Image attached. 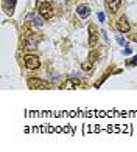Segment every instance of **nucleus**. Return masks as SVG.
<instances>
[{"mask_svg":"<svg viewBox=\"0 0 137 152\" xmlns=\"http://www.w3.org/2000/svg\"><path fill=\"white\" fill-rule=\"evenodd\" d=\"M98 19H100V22H105V14H103V12H98Z\"/></svg>","mask_w":137,"mask_h":152,"instance_id":"nucleus-12","label":"nucleus"},{"mask_svg":"<svg viewBox=\"0 0 137 152\" xmlns=\"http://www.w3.org/2000/svg\"><path fill=\"white\" fill-rule=\"evenodd\" d=\"M28 87L30 88H50L49 82L41 81V79H28Z\"/></svg>","mask_w":137,"mask_h":152,"instance_id":"nucleus-5","label":"nucleus"},{"mask_svg":"<svg viewBox=\"0 0 137 152\" xmlns=\"http://www.w3.org/2000/svg\"><path fill=\"white\" fill-rule=\"evenodd\" d=\"M129 65H137V56L134 59H131V62H129Z\"/></svg>","mask_w":137,"mask_h":152,"instance_id":"nucleus-13","label":"nucleus"},{"mask_svg":"<svg viewBox=\"0 0 137 152\" xmlns=\"http://www.w3.org/2000/svg\"><path fill=\"white\" fill-rule=\"evenodd\" d=\"M81 68H83L84 72H91L92 70V64H91V62H84V64L81 65Z\"/></svg>","mask_w":137,"mask_h":152,"instance_id":"nucleus-11","label":"nucleus"},{"mask_svg":"<svg viewBox=\"0 0 137 152\" xmlns=\"http://www.w3.org/2000/svg\"><path fill=\"white\" fill-rule=\"evenodd\" d=\"M38 34H28V36H25L24 39V47L25 50H34L39 42V37H36Z\"/></svg>","mask_w":137,"mask_h":152,"instance_id":"nucleus-2","label":"nucleus"},{"mask_svg":"<svg viewBox=\"0 0 137 152\" xmlns=\"http://www.w3.org/2000/svg\"><path fill=\"white\" fill-rule=\"evenodd\" d=\"M39 14H41V17H44L45 20H49V19H52L55 16V10H53V6L49 2H45V3H42L39 6Z\"/></svg>","mask_w":137,"mask_h":152,"instance_id":"nucleus-1","label":"nucleus"},{"mask_svg":"<svg viewBox=\"0 0 137 152\" xmlns=\"http://www.w3.org/2000/svg\"><path fill=\"white\" fill-rule=\"evenodd\" d=\"M78 84H80L78 81H67V82H64V86H61V87L63 88H77Z\"/></svg>","mask_w":137,"mask_h":152,"instance_id":"nucleus-9","label":"nucleus"},{"mask_svg":"<svg viewBox=\"0 0 137 152\" xmlns=\"http://www.w3.org/2000/svg\"><path fill=\"white\" fill-rule=\"evenodd\" d=\"M24 62H25V67L28 68V70H36V68H39V58L38 56L28 54V56H25Z\"/></svg>","mask_w":137,"mask_h":152,"instance_id":"nucleus-3","label":"nucleus"},{"mask_svg":"<svg viewBox=\"0 0 137 152\" xmlns=\"http://www.w3.org/2000/svg\"><path fill=\"white\" fill-rule=\"evenodd\" d=\"M98 44V31L94 25H89V47L94 48Z\"/></svg>","mask_w":137,"mask_h":152,"instance_id":"nucleus-4","label":"nucleus"},{"mask_svg":"<svg viewBox=\"0 0 137 152\" xmlns=\"http://www.w3.org/2000/svg\"><path fill=\"white\" fill-rule=\"evenodd\" d=\"M120 5H122V0H106V8L109 12H117L119 8H120Z\"/></svg>","mask_w":137,"mask_h":152,"instance_id":"nucleus-7","label":"nucleus"},{"mask_svg":"<svg viewBox=\"0 0 137 152\" xmlns=\"http://www.w3.org/2000/svg\"><path fill=\"white\" fill-rule=\"evenodd\" d=\"M115 26H117V30H119L120 33H128L129 30H131V26H129L126 17H120V19L117 20V23H115Z\"/></svg>","mask_w":137,"mask_h":152,"instance_id":"nucleus-6","label":"nucleus"},{"mask_svg":"<svg viewBox=\"0 0 137 152\" xmlns=\"http://www.w3.org/2000/svg\"><path fill=\"white\" fill-rule=\"evenodd\" d=\"M28 19H31V20H33V23H34V25H38V26H39V25H42V20H41L39 17H36V16H33V14L28 16Z\"/></svg>","mask_w":137,"mask_h":152,"instance_id":"nucleus-10","label":"nucleus"},{"mask_svg":"<svg viewBox=\"0 0 137 152\" xmlns=\"http://www.w3.org/2000/svg\"><path fill=\"white\" fill-rule=\"evenodd\" d=\"M77 12H78V16H80L81 19H87L89 14H91V10H89V6H86V5H80L78 10H77Z\"/></svg>","mask_w":137,"mask_h":152,"instance_id":"nucleus-8","label":"nucleus"},{"mask_svg":"<svg viewBox=\"0 0 137 152\" xmlns=\"http://www.w3.org/2000/svg\"><path fill=\"white\" fill-rule=\"evenodd\" d=\"M117 40H119V44H122V45H125V40H123L122 37H117Z\"/></svg>","mask_w":137,"mask_h":152,"instance_id":"nucleus-14","label":"nucleus"}]
</instances>
